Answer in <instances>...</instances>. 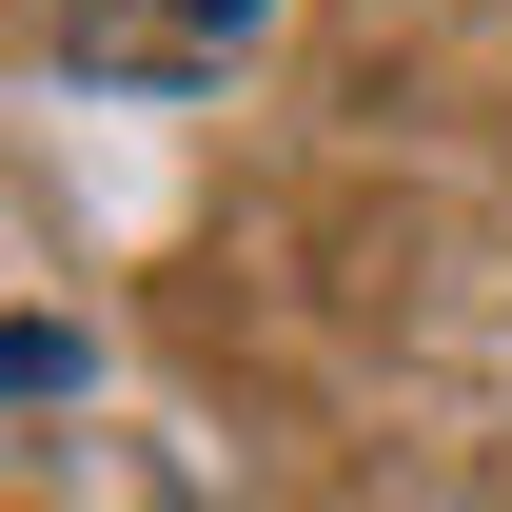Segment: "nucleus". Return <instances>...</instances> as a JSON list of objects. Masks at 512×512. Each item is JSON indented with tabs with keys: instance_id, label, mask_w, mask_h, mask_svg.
Instances as JSON below:
<instances>
[{
	"instance_id": "obj_1",
	"label": "nucleus",
	"mask_w": 512,
	"mask_h": 512,
	"mask_svg": "<svg viewBox=\"0 0 512 512\" xmlns=\"http://www.w3.org/2000/svg\"><path fill=\"white\" fill-rule=\"evenodd\" d=\"M256 20H276V0H60V60L99 79V99H197V79L256 60Z\"/></svg>"
},
{
	"instance_id": "obj_2",
	"label": "nucleus",
	"mask_w": 512,
	"mask_h": 512,
	"mask_svg": "<svg viewBox=\"0 0 512 512\" xmlns=\"http://www.w3.org/2000/svg\"><path fill=\"white\" fill-rule=\"evenodd\" d=\"M0 394H79V335H40V316H20V335H0Z\"/></svg>"
}]
</instances>
